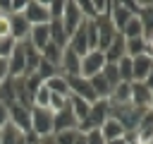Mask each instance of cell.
<instances>
[{
    "mask_svg": "<svg viewBox=\"0 0 153 144\" xmlns=\"http://www.w3.org/2000/svg\"><path fill=\"white\" fill-rule=\"evenodd\" d=\"M122 36H124V38H139V36H143L141 19H139V17H131V19L127 22V26L122 29Z\"/></svg>",
    "mask_w": 153,
    "mask_h": 144,
    "instance_id": "obj_29",
    "label": "cell"
},
{
    "mask_svg": "<svg viewBox=\"0 0 153 144\" xmlns=\"http://www.w3.org/2000/svg\"><path fill=\"white\" fill-rule=\"evenodd\" d=\"M22 14H24V19H26L31 26H38V24H48V22H50L48 2H41V0H26Z\"/></svg>",
    "mask_w": 153,
    "mask_h": 144,
    "instance_id": "obj_5",
    "label": "cell"
},
{
    "mask_svg": "<svg viewBox=\"0 0 153 144\" xmlns=\"http://www.w3.org/2000/svg\"><path fill=\"white\" fill-rule=\"evenodd\" d=\"M76 127H79V120L74 118V113L69 108V101H67V106L62 110L53 113V134L55 132H62V130H76Z\"/></svg>",
    "mask_w": 153,
    "mask_h": 144,
    "instance_id": "obj_9",
    "label": "cell"
},
{
    "mask_svg": "<svg viewBox=\"0 0 153 144\" xmlns=\"http://www.w3.org/2000/svg\"><path fill=\"white\" fill-rule=\"evenodd\" d=\"M0 144H2V130H0Z\"/></svg>",
    "mask_w": 153,
    "mask_h": 144,
    "instance_id": "obj_47",
    "label": "cell"
},
{
    "mask_svg": "<svg viewBox=\"0 0 153 144\" xmlns=\"http://www.w3.org/2000/svg\"><path fill=\"white\" fill-rule=\"evenodd\" d=\"M141 115H143V110L131 106V103H124V106H112L110 103V118H115L124 127V132H127V137L131 142H134V132H136V125H139Z\"/></svg>",
    "mask_w": 153,
    "mask_h": 144,
    "instance_id": "obj_1",
    "label": "cell"
},
{
    "mask_svg": "<svg viewBox=\"0 0 153 144\" xmlns=\"http://www.w3.org/2000/svg\"><path fill=\"white\" fill-rule=\"evenodd\" d=\"M105 144H131L129 137H120V139H112V142H105Z\"/></svg>",
    "mask_w": 153,
    "mask_h": 144,
    "instance_id": "obj_43",
    "label": "cell"
},
{
    "mask_svg": "<svg viewBox=\"0 0 153 144\" xmlns=\"http://www.w3.org/2000/svg\"><path fill=\"white\" fill-rule=\"evenodd\" d=\"M103 55H105V62H117V60H122L127 53H124V36L122 34H117L112 41H110V46L103 50Z\"/></svg>",
    "mask_w": 153,
    "mask_h": 144,
    "instance_id": "obj_19",
    "label": "cell"
},
{
    "mask_svg": "<svg viewBox=\"0 0 153 144\" xmlns=\"http://www.w3.org/2000/svg\"><path fill=\"white\" fill-rule=\"evenodd\" d=\"M36 74L43 79V82H48L50 77H55V74H60V70L55 67V65H50V62H45L43 58H41V62H38V67H36Z\"/></svg>",
    "mask_w": 153,
    "mask_h": 144,
    "instance_id": "obj_32",
    "label": "cell"
},
{
    "mask_svg": "<svg viewBox=\"0 0 153 144\" xmlns=\"http://www.w3.org/2000/svg\"><path fill=\"white\" fill-rule=\"evenodd\" d=\"M105 67V55L103 50H88L86 55H81V65H79V74L91 79L96 74H100Z\"/></svg>",
    "mask_w": 153,
    "mask_h": 144,
    "instance_id": "obj_6",
    "label": "cell"
},
{
    "mask_svg": "<svg viewBox=\"0 0 153 144\" xmlns=\"http://www.w3.org/2000/svg\"><path fill=\"white\" fill-rule=\"evenodd\" d=\"M108 118H110V101H108V98H98V101L91 103L88 115L79 122L76 132L86 134V132H91V130H100V125H103Z\"/></svg>",
    "mask_w": 153,
    "mask_h": 144,
    "instance_id": "obj_2",
    "label": "cell"
},
{
    "mask_svg": "<svg viewBox=\"0 0 153 144\" xmlns=\"http://www.w3.org/2000/svg\"><path fill=\"white\" fill-rule=\"evenodd\" d=\"M38 53L50 43V31H48V24H38V26H31V31H29V38H26Z\"/></svg>",
    "mask_w": 153,
    "mask_h": 144,
    "instance_id": "obj_18",
    "label": "cell"
},
{
    "mask_svg": "<svg viewBox=\"0 0 153 144\" xmlns=\"http://www.w3.org/2000/svg\"><path fill=\"white\" fill-rule=\"evenodd\" d=\"M151 108H153V101H151Z\"/></svg>",
    "mask_w": 153,
    "mask_h": 144,
    "instance_id": "obj_48",
    "label": "cell"
},
{
    "mask_svg": "<svg viewBox=\"0 0 153 144\" xmlns=\"http://www.w3.org/2000/svg\"><path fill=\"white\" fill-rule=\"evenodd\" d=\"M62 10H65V0H53V2H48V14H50V19H60V17H62Z\"/></svg>",
    "mask_w": 153,
    "mask_h": 144,
    "instance_id": "obj_37",
    "label": "cell"
},
{
    "mask_svg": "<svg viewBox=\"0 0 153 144\" xmlns=\"http://www.w3.org/2000/svg\"><path fill=\"white\" fill-rule=\"evenodd\" d=\"M31 132H36L38 137L53 134V110L50 108L31 106Z\"/></svg>",
    "mask_w": 153,
    "mask_h": 144,
    "instance_id": "obj_3",
    "label": "cell"
},
{
    "mask_svg": "<svg viewBox=\"0 0 153 144\" xmlns=\"http://www.w3.org/2000/svg\"><path fill=\"white\" fill-rule=\"evenodd\" d=\"M151 101H153V91L143 82H131V106L146 110L151 108Z\"/></svg>",
    "mask_w": 153,
    "mask_h": 144,
    "instance_id": "obj_12",
    "label": "cell"
},
{
    "mask_svg": "<svg viewBox=\"0 0 153 144\" xmlns=\"http://www.w3.org/2000/svg\"><path fill=\"white\" fill-rule=\"evenodd\" d=\"M0 103H2L5 108H10V106L17 103V94H14V82H12V77H7V79L0 84Z\"/></svg>",
    "mask_w": 153,
    "mask_h": 144,
    "instance_id": "obj_23",
    "label": "cell"
},
{
    "mask_svg": "<svg viewBox=\"0 0 153 144\" xmlns=\"http://www.w3.org/2000/svg\"><path fill=\"white\" fill-rule=\"evenodd\" d=\"M2 144H24V132L7 122L2 127Z\"/></svg>",
    "mask_w": 153,
    "mask_h": 144,
    "instance_id": "obj_28",
    "label": "cell"
},
{
    "mask_svg": "<svg viewBox=\"0 0 153 144\" xmlns=\"http://www.w3.org/2000/svg\"><path fill=\"white\" fill-rule=\"evenodd\" d=\"M7 113H10V125H14L22 132H29L31 130V108L29 106L14 103V106L7 108Z\"/></svg>",
    "mask_w": 153,
    "mask_h": 144,
    "instance_id": "obj_8",
    "label": "cell"
},
{
    "mask_svg": "<svg viewBox=\"0 0 153 144\" xmlns=\"http://www.w3.org/2000/svg\"><path fill=\"white\" fill-rule=\"evenodd\" d=\"M115 67H117V74H120V82H131V58H122V60H117L115 62Z\"/></svg>",
    "mask_w": 153,
    "mask_h": 144,
    "instance_id": "obj_30",
    "label": "cell"
},
{
    "mask_svg": "<svg viewBox=\"0 0 153 144\" xmlns=\"http://www.w3.org/2000/svg\"><path fill=\"white\" fill-rule=\"evenodd\" d=\"M67 106V98L65 96H57V94H50V103H48V108L53 110V113H57V110H62Z\"/></svg>",
    "mask_w": 153,
    "mask_h": 144,
    "instance_id": "obj_38",
    "label": "cell"
},
{
    "mask_svg": "<svg viewBox=\"0 0 153 144\" xmlns=\"http://www.w3.org/2000/svg\"><path fill=\"white\" fill-rule=\"evenodd\" d=\"M143 41H146V53L153 58V31H148V34H143Z\"/></svg>",
    "mask_w": 153,
    "mask_h": 144,
    "instance_id": "obj_40",
    "label": "cell"
},
{
    "mask_svg": "<svg viewBox=\"0 0 153 144\" xmlns=\"http://www.w3.org/2000/svg\"><path fill=\"white\" fill-rule=\"evenodd\" d=\"M124 53H127V58L143 55V53H146V41H143V36H139V38H124Z\"/></svg>",
    "mask_w": 153,
    "mask_h": 144,
    "instance_id": "obj_26",
    "label": "cell"
},
{
    "mask_svg": "<svg viewBox=\"0 0 153 144\" xmlns=\"http://www.w3.org/2000/svg\"><path fill=\"white\" fill-rule=\"evenodd\" d=\"M151 139H153V108H146L136 125L134 142H151Z\"/></svg>",
    "mask_w": 153,
    "mask_h": 144,
    "instance_id": "obj_14",
    "label": "cell"
},
{
    "mask_svg": "<svg viewBox=\"0 0 153 144\" xmlns=\"http://www.w3.org/2000/svg\"><path fill=\"white\" fill-rule=\"evenodd\" d=\"M79 65H81V58L76 53H72L69 48L62 50V60H60V74L62 77H76L79 74Z\"/></svg>",
    "mask_w": 153,
    "mask_h": 144,
    "instance_id": "obj_16",
    "label": "cell"
},
{
    "mask_svg": "<svg viewBox=\"0 0 153 144\" xmlns=\"http://www.w3.org/2000/svg\"><path fill=\"white\" fill-rule=\"evenodd\" d=\"M67 101H69V108H72L74 118L81 122V120L88 115V108H91V103H88V101H84V98H76V96H69Z\"/></svg>",
    "mask_w": 153,
    "mask_h": 144,
    "instance_id": "obj_27",
    "label": "cell"
},
{
    "mask_svg": "<svg viewBox=\"0 0 153 144\" xmlns=\"http://www.w3.org/2000/svg\"><path fill=\"white\" fill-rule=\"evenodd\" d=\"M24 2H26V0H0V14L10 17V14H14V12H22V10H24Z\"/></svg>",
    "mask_w": 153,
    "mask_h": 144,
    "instance_id": "obj_31",
    "label": "cell"
},
{
    "mask_svg": "<svg viewBox=\"0 0 153 144\" xmlns=\"http://www.w3.org/2000/svg\"><path fill=\"white\" fill-rule=\"evenodd\" d=\"M48 103H50V89L43 84V86L33 94V106H38V108H48Z\"/></svg>",
    "mask_w": 153,
    "mask_h": 144,
    "instance_id": "obj_35",
    "label": "cell"
},
{
    "mask_svg": "<svg viewBox=\"0 0 153 144\" xmlns=\"http://www.w3.org/2000/svg\"><path fill=\"white\" fill-rule=\"evenodd\" d=\"M7 22H10V36H12L17 43H22V41H26V38H29L31 24L24 19V14H22V12L10 14V17H7Z\"/></svg>",
    "mask_w": 153,
    "mask_h": 144,
    "instance_id": "obj_10",
    "label": "cell"
},
{
    "mask_svg": "<svg viewBox=\"0 0 153 144\" xmlns=\"http://www.w3.org/2000/svg\"><path fill=\"white\" fill-rule=\"evenodd\" d=\"M131 144H134V142H131Z\"/></svg>",
    "mask_w": 153,
    "mask_h": 144,
    "instance_id": "obj_49",
    "label": "cell"
},
{
    "mask_svg": "<svg viewBox=\"0 0 153 144\" xmlns=\"http://www.w3.org/2000/svg\"><path fill=\"white\" fill-rule=\"evenodd\" d=\"M108 101H110L112 106H124V103H131V82H120V84L110 91Z\"/></svg>",
    "mask_w": 153,
    "mask_h": 144,
    "instance_id": "obj_20",
    "label": "cell"
},
{
    "mask_svg": "<svg viewBox=\"0 0 153 144\" xmlns=\"http://www.w3.org/2000/svg\"><path fill=\"white\" fill-rule=\"evenodd\" d=\"M48 31H50V41H53L55 46L67 48V34H65L60 19H50V22H48Z\"/></svg>",
    "mask_w": 153,
    "mask_h": 144,
    "instance_id": "obj_22",
    "label": "cell"
},
{
    "mask_svg": "<svg viewBox=\"0 0 153 144\" xmlns=\"http://www.w3.org/2000/svg\"><path fill=\"white\" fill-rule=\"evenodd\" d=\"M76 137H79L76 130H62V132H55V134H53L55 144H74Z\"/></svg>",
    "mask_w": 153,
    "mask_h": 144,
    "instance_id": "obj_34",
    "label": "cell"
},
{
    "mask_svg": "<svg viewBox=\"0 0 153 144\" xmlns=\"http://www.w3.org/2000/svg\"><path fill=\"white\" fill-rule=\"evenodd\" d=\"M134 144H151V142H134Z\"/></svg>",
    "mask_w": 153,
    "mask_h": 144,
    "instance_id": "obj_46",
    "label": "cell"
},
{
    "mask_svg": "<svg viewBox=\"0 0 153 144\" xmlns=\"http://www.w3.org/2000/svg\"><path fill=\"white\" fill-rule=\"evenodd\" d=\"M103 77H105V82L115 89L117 84H120V74H117V67L112 65V62H105V67H103V72H100Z\"/></svg>",
    "mask_w": 153,
    "mask_h": 144,
    "instance_id": "obj_33",
    "label": "cell"
},
{
    "mask_svg": "<svg viewBox=\"0 0 153 144\" xmlns=\"http://www.w3.org/2000/svg\"><path fill=\"white\" fill-rule=\"evenodd\" d=\"M134 14H129V10L122 5V2H110V22L112 26L117 29V34H122V29L127 26V22L131 19Z\"/></svg>",
    "mask_w": 153,
    "mask_h": 144,
    "instance_id": "obj_17",
    "label": "cell"
},
{
    "mask_svg": "<svg viewBox=\"0 0 153 144\" xmlns=\"http://www.w3.org/2000/svg\"><path fill=\"white\" fill-rule=\"evenodd\" d=\"M67 48H69L72 53H76L79 58L88 53V38H86V22H84V24H81V26H79V29H76V31H74V34L69 36V38H67Z\"/></svg>",
    "mask_w": 153,
    "mask_h": 144,
    "instance_id": "obj_15",
    "label": "cell"
},
{
    "mask_svg": "<svg viewBox=\"0 0 153 144\" xmlns=\"http://www.w3.org/2000/svg\"><path fill=\"white\" fill-rule=\"evenodd\" d=\"M84 137H86V144H105V139H103L100 130H91V132H86Z\"/></svg>",
    "mask_w": 153,
    "mask_h": 144,
    "instance_id": "obj_39",
    "label": "cell"
},
{
    "mask_svg": "<svg viewBox=\"0 0 153 144\" xmlns=\"http://www.w3.org/2000/svg\"><path fill=\"white\" fill-rule=\"evenodd\" d=\"M7 122H10V113H7V108H5L2 103H0V130H2V127H5Z\"/></svg>",
    "mask_w": 153,
    "mask_h": 144,
    "instance_id": "obj_41",
    "label": "cell"
},
{
    "mask_svg": "<svg viewBox=\"0 0 153 144\" xmlns=\"http://www.w3.org/2000/svg\"><path fill=\"white\" fill-rule=\"evenodd\" d=\"M84 22H86V19H84V14L79 12L76 0H65V10H62V17H60V24H62L67 38H69V36H72Z\"/></svg>",
    "mask_w": 153,
    "mask_h": 144,
    "instance_id": "obj_4",
    "label": "cell"
},
{
    "mask_svg": "<svg viewBox=\"0 0 153 144\" xmlns=\"http://www.w3.org/2000/svg\"><path fill=\"white\" fill-rule=\"evenodd\" d=\"M62 50H65V48H60V46H55V43L50 41V43H48V46H45V48L41 50V58H43L45 62H50V65H55V67L60 70V60H62Z\"/></svg>",
    "mask_w": 153,
    "mask_h": 144,
    "instance_id": "obj_25",
    "label": "cell"
},
{
    "mask_svg": "<svg viewBox=\"0 0 153 144\" xmlns=\"http://www.w3.org/2000/svg\"><path fill=\"white\" fill-rule=\"evenodd\" d=\"M14 46H17V41L12 38V36H7V38H0V58H10V53L14 50Z\"/></svg>",
    "mask_w": 153,
    "mask_h": 144,
    "instance_id": "obj_36",
    "label": "cell"
},
{
    "mask_svg": "<svg viewBox=\"0 0 153 144\" xmlns=\"http://www.w3.org/2000/svg\"><path fill=\"white\" fill-rule=\"evenodd\" d=\"M143 84H146V86H148V89L153 91V70L148 72V77H146V82H143Z\"/></svg>",
    "mask_w": 153,
    "mask_h": 144,
    "instance_id": "obj_44",
    "label": "cell"
},
{
    "mask_svg": "<svg viewBox=\"0 0 153 144\" xmlns=\"http://www.w3.org/2000/svg\"><path fill=\"white\" fill-rule=\"evenodd\" d=\"M151 70H153V58L148 53L131 58V82H146Z\"/></svg>",
    "mask_w": 153,
    "mask_h": 144,
    "instance_id": "obj_11",
    "label": "cell"
},
{
    "mask_svg": "<svg viewBox=\"0 0 153 144\" xmlns=\"http://www.w3.org/2000/svg\"><path fill=\"white\" fill-rule=\"evenodd\" d=\"M100 134H103V139L105 142H112V139H120V137H127V132H124V127L115 120V118H108L103 125H100Z\"/></svg>",
    "mask_w": 153,
    "mask_h": 144,
    "instance_id": "obj_21",
    "label": "cell"
},
{
    "mask_svg": "<svg viewBox=\"0 0 153 144\" xmlns=\"http://www.w3.org/2000/svg\"><path fill=\"white\" fill-rule=\"evenodd\" d=\"M43 84L50 89V94H57V96L69 98V86H67V79H65L62 74H55V77H50V79L43 82Z\"/></svg>",
    "mask_w": 153,
    "mask_h": 144,
    "instance_id": "obj_24",
    "label": "cell"
},
{
    "mask_svg": "<svg viewBox=\"0 0 153 144\" xmlns=\"http://www.w3.org/2000/svg\"><path fill=\"white\" fill-rule=\"evenodd\" d=\"M7 77H10V72H7V60H5V58H0V84H2Z\"/></svg>",
    "mask_w": 153,
    "mask_h": 144,
    "instance_id": "obj_42",
    "label": "cell"
},
{
    "mask_svg": "<svg viewBox=\"0 0 153 144\" xmlns=\"http://www.w3.org/2000/svg\"><path fill=\"white\" fill-rule=\"evenodd\" d=\"M24 67H26V62H24V46L17 43L14 50L7 58V72H10L12 79H17V77H24Z\"/></svg>",
    "mask_w": 153,
    "mask_h": 144,
    "instance_id": "obj_13",
    "label": "cell"
},
{
    "mask_svg": "<svg viewBox=\"0 0 153 144\" xmlns=\"http://www.w3.org/2000/svg\"><path fill=\"white\" fill-rule=\"evenodd\" d=\"M74 144H86V137L79 132V137H76V142H74Z\"/></svg>",
    "mask_w": 153,
    "mask_h": 144,
    "instance_id": "obj_45",
    "label": "cell"
},
{
    "mask_svg": "<svg viewBox=\"0 0 153 144\" xmlns=\"http://www.w3.org/2000/svg\"><path fill=\"white\" fill-rule=\"evenodd\" d=\"M67 79V86H69V96H76V98H84L88 103L96 101V94H93V86L86 77L76 74V77H65Z\"/></svg>",
    "mask_w": 153,
    "mask_h": 144,
    "instance_id": "obj_7",
    "label": "cell"
}]
</instances>
